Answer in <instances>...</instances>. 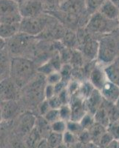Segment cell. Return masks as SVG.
Here are the masks:
<instances>
[{"instance_id":"obj_26","label":"cell","mask_w":119,"mask_h":148,"mask_svg":"<svg viewBox=\"0 0 119 148\" xmlns=\"http://www.w3.org/2000/svg\"><path fill=\"white\" fill-rule=\"evenodd\" d=\"M46 139L52 148H55L64 144L63 143V135L54 133V132H51L48 136L46 138Z\"/></svg>"},{"instance_id":"obj_20","label":"cell","mask_w":119,"mask_h":148,"mask_svg":"<svg viewBox=\"0 0 119 148\" xmlns=\"http://www.w3.org/2000/svg\"><path fill=\"white\" fill-rule=\"evenodd\" d=\"M43 138L41 133L35 126V127L25 136V145L26 148H37Z\"/></svg>"},{"instance_id":"obj_32","label":"cell","mask_w":119,"mask_h":148,"mask_svg":"<svg viewBox=\"0 0 119 148\" xmlns=\"http://www.w3.org/2000/svg\"><path fill=\"white\" fill-rule=\"evenodd\" d=\"M59 72H60L61 75H62V80L68 83L70 81V77L72 76V66L70 63L64 64L61 67Z\"/></svg>"},{"instance_id":"obj_44","label":"cell","mask_w":119,"mask_h":148,"mask_svg":"<svg viewBox=\"0 0 119 148\" xmlns=\"http://www.w3.org/2000/svg\"><path fill=\"white\" fill-rule=\"evenodd\" d=\"M47 101H48L49 104H50L51 109H59L63 105L57 95L53 96V97L50 99H48Z\"/></svg>"},{"instance_id":"obj_42","label":"cell","mask_w":119,"mask_h":148,"mask_svg":"<svg viewBox=\"0 0 119 148\" xmlns=\"http://www.w3.org/2000/svg\"><path fill=\"white\" fill-rule=\"evenodd\" d=\"M107 130L112 135L115 139L119 141V121L110 124L108 127Z\"/></svg>"},{"instance_id":"obj_22","label":"cell","mask_w":119,"mask_h":148,"mask_svg":"<svg viewBox=\"0 0 119 148\" xmlns=\"http://www.w3.org/2000/svg\"><path fill=\"white\" fill-rule=\"evenodd\" d=\"M94 117H95L96 123H98L105 127L108 128L109 125H110V121H109L107 110V108H106L105 104H104V101L101 108H99L97 112L95 113Z\"/></svg>"},{"instance_id":"obj_50","label":"cell","mask_w":119,"mask_h":148,"mask_svg":"<svg viewBox=\"0 0 119 148\" xmlns=\"http://www.w3.org/2000/svg\"><path fill=\"white\" fill-rule=\"evenodd\" d=\"M2 120H3V117H2V110H1V109H0V122H2Z\"/></svg>"},{"instance_id":"obj_6","label":"cell","mask_w":119,"mask_h":148,"mask_svg":"<svg viewBox=\"0 0 119 148\" xmlns=\"http://www.w3.org/2000/svg\"><path fill=\"white\" fill-rule=\"evenodd\" d=\"M19 13L22 18L39 16L44 14L43 4L39 0H24L19 3Z\"/></svg>"},{"instance_id":"obj_56","label":"cell","mask_w":119,"mask_h":148,"mask_svg":"<svg viewBox=\"0 0 119 148\" xmlns=\"http://www.w3.org/2000/svg\"><path fill=\"white\" fill-rule=\"evenodd\" d=\"M116 61H117L118 62V63H119V56H118V58H117V59H116Z\"/></svg>"},{"instance_id":"obj_37","label":"cell","mask_w":119,"mask_h":148,"mask_svg":"<svg viewBox=\"0 0 119 148\" xmlns=\"http://www.w3.org/2000/svg\"><path fill=\"white\" fill-rule=\"evenodd\" d=\"M47 84L55 85L56 84L62 81V77L59 71H55L52 73L49 74L48 76H45Z\"/></svg>"},{"instance_id":"obj_25","label":"cell","mask_w":119,"mask_h":148,"mask_svg":"<svg viewBox=\"0 0 119 148\" xmlns=\"http://www.w3.org/2000/svg\"><path fill=\"white\" fill-rule=\"evenodd\" d=\"M107 0H84L86 11L90 16L99 10Z\"/></svg>"},{"instance_id":"obj_7","label":"cell","mask_w":119,"mask_h":148,"mask_svg":"<svg viewBox=\"0 0 119 148\" xmlns=\"http://www.w3.org/2000/svg\"><path fill=\"white\" fill-rule=\"evenodd\" d=\"M18 87L10 77L0 81V99L2 101L15 100Z\"/></svg>"},{"instance_id":"obj_36","label":"cell","mask_w":119,"mask_h":148,"mask_svg":"<svg viewBox=\"0 0 119 148\" xmlns=\"http://www.w3.org/2000/svg\"><path fill=\"white\" fill-rule=\"evenodd\" d=\"M45 119L47 121H48L50 124L55 122L58 120L61 119L60 113H59V109H51L43 116Z\"/></svg>"},{"instance_id":"obj_2","label":"cell","mask_w":119,"mask_h":148,"mask_svg":"<svg viewBox=\"0 0 119 148\" xmlns=\"http://www.w3.org/2000/svg\"><path fill=\"white\" fill-rule=\"evenodd\" d=\"M99 48L97 62L106 67L114 62L119 56V37L118 34H109L102 36L98 40Z\"/></svg>"},{"instance_id":"obj_10","label":"cell","mask_w":119,"mask_h":148,"mask_svg":"<svg viewBox=\"0 0 119 148\" xmlns=\"http://www.w3.org/2000/svg\"><path fill=\"white\" fill-rule=\"evenodd\" d=\"M99 42L96 39H91L87 37L81 45L80 52L82 53L84 58L90 61L97 60L98 53Z\"/></svg>"},{"instance_id":"obj_21","label":"cell","mask_w":119,"mask_h":148,"mask_svg":"<svg viewBox=\"0 0 119 148\" xmlns=\"http://www.w3.org/2000/svg\"><path fill=\"white\" fill-rule=\"evenodd\" d=\"M19 25H10V24H0V36L8 40L19 33Z\"/></svg>"},{"instance_id":"obj_12","label":"cell","mask_w":119,"mask_h":148,"mask_svg":"<svg viewBox=\"0 0 119 148\" xmlns=\"http://www.w3.org/2000/svg\"><path fill=\"white\" fill-rule=\"evenodd\" d=\"M104 101V98L102 97L100 90L95 89L85 99V105L87 112L95 115L98 110L101 108Z\"/></svg>"},{"instance_id":"obj_4","label":"cell","mask_w":119,"mask_h":148,"mask_svg":"<svg viewBox=\"0 0 119 148\" xmlns=\"http://www.w3.org/2000/svg\"><path fill=\"white\" fill-rule=\"evenodd\" d=\"M51 17L46 14L31 18H23L19 25V33L30 36H39L47 27Z\"/></svg>"},{"instance_id":"obj_33","label":"cell","mask_w":119,"mask_h":148,"mask_svg":"<svg viewBox=\"0 0 119 148\" xmlns=\"http://www.w3.org/2000/svg\"><path fill=\"white\" fill-rule=\"evenodd\" d=\"M67 131L76 135L77 136L84 130V129L81 127L79 121H72V120H70V121H69L67 122Z\"/></svg>"},{"instance_id":"obj_8","label":"cell","mask_w":119,"mask_h":148,"mask_svg":"<svg viewBox=\"0 0 119 148\" xmlns=\"http://www.w3.org/2000/svg\"><path fill=\"white\" fill-rule=\"evenodd\" d=\"M69 104H70L71 110H72L71 120L80 121L83 116L87 113L85 105V99H83L78 92L76 94L71 96Z\"/></svg>"},{"instance_id":"obj_1","label":"cell","mask_w":119,"mask_h":148,"mask_svg":"<svg viewBox=\"0 0 119 148\" xmlns=\"http://www.w3.org/2000/svg\"><path fill=\"white\" fill-rule=\"evenodd\" d=\"M37 68L35 63L23 56L12 57L10 77L18 88L27 85L36 76Z\"/></svg>"},{"instance_id":"obj_40","label":"cell","mask_w":119,"mask_h":148,"mask_svg":"<svg viewBox=\"0 0 119 148\" xmlns=\"http://www.w3.org/2000/svg\"><path fill=\"white\" fill-rule=\"evenodd\" d=\"M81 84L78 82L77 81L75 80H70L67 83V90L68 91L69 94L70 95V96H73V95L78 93L79 91V88H80Z\"/></svg>"},{"instance_id":"obj_23","label":"cell","mask_w":119,"mask_h":148,"mask_svg":"<svg viewBox=\"0 0 119 148\" xmlns=\"http://www.w3.org/2000/svg\"><path fill=\"white\" fill-rule=\"evenodd\" d=\"M107 130V128L105 127L103 125H100L98 123H96L89 130L90 134L91 137V141L95 145H97L99 139L102 136V135ZM97 146V145H96Z\"/></svg>"},{"instance_id":"obj_46","label":"cell","mask_w":119,"mask_h":148,"mask_svg":"<svg viewBox=\"0 0 119 148\" xmlns=\"http://www.w3.org/2000/svg\"><path fill=\"white\" fill-rule=\"evenodd\" d=\"M7 47V40L0 36V51H5Z\"/></svg>"},{"instance_id":"obj_38","label":"cell","mask_w":119,"mask_h":148,"mask_svg":"<svg viewBox=\"0 0 119 148\" xmlns=\"http://www.w3.org/2000/svg\"><path fill=\"white\" fill-rule=\"evenodd\" d=\"M62 39L65 41L64 45L67 47H72L75 45L76 41H78V38L76 34L71 31H67Z\"/></svg>"},{"instance_id":"obj_49","label":"cell","mask_w":119,"mask_h":148,"mask_svg":"<svg viewBox=\"0 0 119 148\" xmlns=\"http://www.w3.org/2000/svg\"><path fill=\"white\" fill-rule=\"evenodd\" d=\"M55 148H69V147L67 146V145H64V144H62V145H59V146L56 147H55Z\"/></svg>"},{"instance_id":"obj_17","label":"cell","mask_w":119,"mask_h":148,"mask_svg":"<svg viewBox=\"0 0 119 148\" xmlns=\"http://www.w3.org/2000/svg\"><path fill=\"white\" fill-rule=\"evenodd\" d=\"M19 13V3L15 0H0V18Z\"/></svg>"},{"instance_id":"obj_58","label":"cell","mask_w":119,"mask_h":148,"mask_svg":"<svg viewBox=\"0 0 119 148\" xmlns=\"http://www.w3.org/2000/svg\"><path fill=\"white\" fill-rule=\"evenodd\" d=\"M118 148H119V141H118Z\"/></svg>"},{"instance_id":"obj_39","label":"cell","mask_w":119,"mask_h":148,"mask_svg":"<svg viewBox=\"0 0 119 148\" xmlns=\"http://www.w3.org/2000/svg\"><path fill=\"white\" fill-rule=\"evenodd\" d=\"M83 55L80 51H76V52H72V56L70 58V63L71 65H76L79 67L81 66L83 64Z\"/></svg>"},{"instance_id":"obj_13","label":"cell","mask_w":119,"mask_h":148,"mask_svg":"<svg viewBox=\"0 0 119 148\" xmlns=\"http://www.w3.org/2000/svg\"><path fill=\"white\" fill-rule=\"evenodd\" d=\"M60 10L67 14L79 16L85 10L84 0H65L60 6Z\"/></svg>"},{"instance_id":"obj_34","label":"cell","mask_w":119,"mask_h":148,"mask_svg":"<svg viewBox=\"0 0 119 148\" xmlns=\"http://www.w3.org/2000/svg\"><path fill=\"white\" fill-rule=\"evenodd\" d=\"M59 113H60L61 119L65 121H69L71 120L72 117V110H71L70 104H63L59 108Z\"/></svg>"},{"instance_id":"obj_41","label":"cell","mask_w":119,"mask_h":148,"mask_svg":"<svg viewBox=\"0 0 119 148\" xmlns=\"http://www.w3.org/2000/svg\"><path fill=\"white\" fill-rule=\"evenodd\" d=\"M44 99L47 100L50 99L53 96H56L55 90V85L50 84H46L45 87H44Z\"/></svg>"},{"instance_id":"obj_43","label":"cell","mask_w":119,"mask_h":148,"mask_svg":"<svg viewBox=\"0 0 119 148\" xmlns=\"http://www.w3.org/2000/svg\"><path fill=\"white\" fill-rule=\"evenodd\" d=\"M50 110H51L50 104L47 99H44L39 103V111L41 116H44Z\"/></svg>"},{"instance_id":"obj_35","label":"cell","mask_w":119,"mask_h":148,"mask_svg":"<svg viewBox=\"0 0 119 148\" xmlns=\"http://www.w3.org/2000/svg\"><path fill=\"white\" fill-rule=\"evenodd\" d=\"M114 137L112 136V135L109 133L108 130L105 132L104 134L102 135V136L101 137V138L99 139L98 142L97 143V147L98 148H104L106 146H107L110 142H112L113 140H114Z\"/></svg>"},{"instance_id":"obj_24","label":"cell","mask_w":119,"mask_h":148,"mask_svg":"<svg viewBox=\"0 0 119 148\" xmlns=\"http://www.w3.org/2000/svg\"><path fill=\"white\" fill-rule=\"evenodd\" d=\"M36 127L38 129L39 133L44 138H46L49 136V134L52 132L51 127V124L45 120L43 116H40L36 119Z\"/></svg>"},{"instance_id":"obj_14","label":"cell","mask_w":119,"mask_h":148,"mask_svg":"<svg viewBox=\"0 0 119 148\" xmlns=\"http://www.w3.org/2000/svg\"><path fill=\"white\" fill-rule=\"evenodd\" d=\"M100 92L104 99L108 102L115 104L119 98V87L109 81L106 82Z\"/></svg>"},{"instance_id":"obj_54","label":"cell","mask_w":119,"mask_h":148,"mask_svg":"<svg viewBox=\"0 0 119 148\" xmlns=\"http://www.w3.org/2000/svg\"><path fill=\"white\" fill-rule=\"evenodd\" d=\"M15 1H16L17 2H18V3H20V2H22V1H24V0H15Z\"/></svg>"},{"instance_id":"obj_29","label":"cell","mask_w":119,"mask_h":148,"mask_svg":"<svg viewBox=\"0 0 119 148\" xmlns=\"http://www.w3.org/2000/svg\"><path fill=\"white\" fill-rule=\"evenodd\" d=\"M51 127L52 132L63 135L67 130V121L62 119L58 120L51 124Z\"/></svg>"},{"instance_id":"obj_27","label":"cell","mask_w":119,"mask_h":148,"mask_svg":"<svg viewBox=\"0 0 119 148\" xmlns=\"http://www.w3.org/2000/svg\"><path fill=\"white\" fill-rule=\"evenodd\" d=\"M22 18H23L21 16L20 13H16V14L1 17L0 18V24H10V25L20 24Z\"/></svg>"},{"instance_id":"obj_19","label":"cell","mask_w":119,"mask_h":148,"mask_svg":"<svg viewBox=\"0 0 119 148\" xmlns=\"http://www.w3.org/2000/svg\"><path fill=\"white\" fill-rule=\"evenodd\" d=\"M0 109L2 110L3 119L9 120L16 114L18 107L15 100H10L2 101V106L0 107Z\"/></svg>"},{"instance_id":"obj_16","label":"cell","mask_w":119,"mask_h":148,"mask_svg":"<svg viewBox=\"0 0 119 148\" xmlns=\"http://www.w3.org/2000/svg\"><path fill=\"white\" fill-rule=\"evenodd\" d=\"M5 51H0V81L10 77V74L12 58L10 57L8 53Z\"/></svg>"},{"instance_id":"obj_9","label":"cell","mask_w":119,"mask_h":148,"mask_svg":"<svg viewBox=\"0 0 119 148\" xmlns=\"http://www.w3.org/2000/svg\"><path fill=\"white\" fill-rule=\"evenodd\" d=\"M107 81L108 79L104 71V67H103L102 65L98 63L92 67L90 72L89 82L95 89L101 90Z\"/></svg>"},{"instance_id":"obj_31","label":"cell","mask_w":119,"mask_h":148,"mask_svg":"<svg viewBox=\"0 0 119 148\" xmlns=\"http://www.w3.org/2000/svg\"><path fill=\"white\" fill-rule=\"evenodd\" d=\"M78 142H79V138L76 135L67 130L63 134V143L67 145L69 148L76 145Z\"/></svg>"},{"instance_id":"obj_51","label":"cell","mask_w":119,"mask_h":148,"mask_svg":"<svg viewBox=\"0 0 119 148\" xmlns=\"http://www.w3.org/2000/svg\"><path fill=\"white\" fill-rule=\"evenodd\" d=\"M115 104H116V107H117V108H118V110H119V98H118V100H117V101H116V102L115 103Z\"/></svg>"},{"instance_id":"obj_53","label":"cell","mask_w":119,"mask_h":148,"mask_svg":"<svg viewBox=\"0 0 119 148\" xmlns=\"http://www.w3.org/2000/svg\"><path fill=\"white\" fill-rule=\"evenodd\" d=\"M116 33H117L118 36V37H119V27L117 29V30H116Z\"/></svg>"},{"instance_id":"obj_30","label":"cell","mask_w":119,"mask_h":148,"mask_svg":"<svg viewBox=\"0 0 119 148\" xmlns=\"http://www.w3.org/2000/svg\"><path fill=\"white\" fill-rule=\"evenodd\" d=\"M95 90L93 86L92 85L89 81L85 82L82 83L80 85V88H79V94L80 95L83 99H86L90 95L92 92V91Z\"/></svg>"},{"instance_id":"obj_47","label":"cell","mask_w":119,"mask_h":148,"mask_svg":"<svg viewBox=\"0 0 119 148\" xmlns=\"http://www.w3.org/2000/svg\"><path fill=\"white\" fill-rule=\"evenodd\" d=\"M118 140L114 139L112 142L109 144L107 146H106L104 148H118Z\"/></svg>"},{"instance_id":"obj_57","label":"cell","mask_w":119,"mask_h":148,"mask_svg":"<svg viewBox=\"0 0 119 148\" xmlns=\"http://www.w3.org/2000/svg\"><path fill=\"white\" fill-rule=\"evenodd\" d=\"M118 25H119V16H118Z\"/></svg>"},{"instance_id":"obj_15","label":"cell","mask_w":119,"mask_h":148,"mask_svg":"<svg viewBox=\"0 0 119 148\" xmlns=\"http://www.w3.org/2000/svg\"><path fill=\"white\" fill-rule=\"evenodd\" d=\"M98 12L109 20L118 21L119 16V8L109 0H107Z\"/></svg>"},{"instance_id":"obj_52","label":"cell","mask_w":119,"mask_h":148,"mask_svg":"<svg viewBox=\"0 0 119 148\" xmlns=\"http://www.w3.org/2000/svg\"><path fill=\"white\" fill-rule=\"evenodd\" d=\"M48 2H51V3H55V2H58V1H59V0H47Z\"/></svg>"},{"instance_id":"obj_55","label":"cell","mask_w":119,"mask_h":148,"mask_svg":"<svg viewBox=\"0 0 119 148\" xmlns=\"http://www.w3.org/2000/svg\"><path fill=\"white\" fill-rule=\"evenodd\" d=\"M2 136H0V145H1V144H2Z\"/></svg>"},{"instance_id":"obj_18","label":"cell","mask_w":119,"mask_h":148,"mask_svg":"<svg viewBox=\"0 0 119 148\" xmlns=\"http://www.w3.org/2000/svg\"><path fill=\"white\" fill-rule=\"evenodd\" d=\"M108 81L119 87V63L117 61L104 67Z\"/></svg>"},{"instance_id":"obj_48","label":"cell","mask_w":119,"mask_h":148,"mask_svg":"<svg viewBox=\"0 0 119 148\" xmlns=\"http://www.w3.org/2000/svg\"><path fill=\"white\" fill-rule=\"evenodd\" d=\"M109 1L112 2L115 5H116L118 8H119V0H109Z\"/></svg>"},{"instance_id":"obj_5","label":"cell","mask_w":119,"mask_h":148,"mask_svg":"<svg viewBox=\"0 0 119 148\" xmlns=\"http://www.w3.org/2000/svg\"><path fill=\"white\" fill-rule=\"evenodd\" d=\"M41 76L39 77L36 75L35 77L28 83V86L26 89V92L31 101H37V102H42L43 100H44V90L45 87L46 79L45 76L40 74Z\"/></svg>"},{"instance_id":"obj_45","label":"cell","mask_w":119,"mask_h":148,"mask_svg":"<svg viewBox=\"0 0 119 148\" xmlns=\"http://www.w3.org/2000/svg\"><path fill=\"white\" fill-rule=\"evenodd\" d=\"M37 148H52V147H51V145H49L47 139H46V138H43V139L42 140V141L40 142V144L39 145V146L37 147Z\"/></svg>"},{"instance_id":"obj_28","label":"cell","mask_w":119,"mask_h":148,"mask_svg":"<svg viewBox=\"0 0 119 148\" xmlns=\"http://www.w3.org/2000/svg\"><path fill=\"white\" fill-rule=\"evenodd\" d=\"M80 124L83 129L86 130H89L95 124H96V120L94 115L87 112L85 115L82 117V119L80 120Z\"/></svg>"},{"instance_id":"obj_3","label":"cell","mask_w":119,"mask_h":148,"mask_svg":"<svg viewBox=\"0 0 119 148\" xmlns=\"http://www.w3.org/2000/svg\"><path fill=\"white\" fill-rule=\"evenodd\" d=\"M118 27V21L109 20L99 12H96L90 16L89 19L86 24L85 30L90 35L100 34L104 36L114 33Z\"/></svg>"},{"instance_id":"obj_11","label":"cell","mask_w":119,"mask_h":148,"mask_svg":"<svg viewBox=\"0 0 119 148\" xmlns=\"http://www.w3.org/2000/svg\"><path fill=\"white\" fill-rule=\"evenodd\" d=\"M36 119L34 114L25 113L22 115L18 124V129L20 134L25 137L36 126Z\"/></svg>"}]
</instances>
